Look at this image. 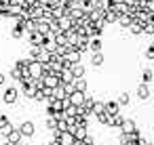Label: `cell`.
Segmentation results:
<instances>
[{
	"label": "cell",
	"mask_w": 154,
	"mask_h": 145,
	"mask_svg": "<svg viewBox=\"0 0 154 145\" xmlns=\"http://www.w3.org/2000/svg\"><path fill=\"white\" fill-rule=\"evenodd\" d=\"M19 101V88L17 86H9V88H5V93H2V103H7V105H15Z\"/></svg>",
	"instance_id": "6da1fadb"
},
{
	"label": "cell",
	"mask_w": 154,
	"mask_h": 145,
	"mask_svg": "<svg viewBox=\"0 0 154 145\" xmlns=\"http://www.w3.org/2000/svg\"><path fill=\"white\" fill-rule=\"evenodd\" d=\"M17 130L21 132V137H23V139H32V137H36V124H34L32 120H26V122H21Z\"/></svg>",
	"instance_id": "7a4b0ae2"
},
{
	"label": "cell",
	"mask_w": 154,
	"mask_h": 145,
	"mask_svg": "<svg viewBox=\"0 0 154 145\" xmlns=\"http://www.w3.org/2000/svg\"><path fill=\"white\" fill-rule=\"evenodd\" d=\"M42 78V86L45 88H55V86H59V76L57 74H45V76H40Z\"/></svg>",
	"instance_id": "3957f363"
},
{
	"label": "cell",
	"mask_w": 154,
	"mask_h": 145,
	"mask_svg": "<svg viewBox=\"0 0 154 145\" xmlns=\"http://www.w3.org/2000/svg\"><path fill=\"white\" fill-rule=\"evenodd\" d=\"M135 95H137V99H141V101H148V99H150V95H152V88H150V84H143V82H139V84H137V88H135Z\"/></svg>",
	"instance_id": "277c9868"
},
{
	"label": "cell",
	"mask_w": 154,
	"mask_h": 145,
	"mask_svg": "<svg viewBox=\"0 0 154 145\" xmlns=\"http://www.w3.org/2000/svg\"><path fill=\"white\" fill-rule=\"evenodd\" d=\"M53 139L59 143V145H72L74 143V137L66 130V132H53Z\"/></svg>",
	"instance_id": "5b68a950"
},
{
	"label": "cell",
	"mask_w": 154,
	"mask_h": 145,
	"mask_svg": "<svg viewBox=\"0 0 154 145\" xmlns=\"http://www.w3.org/2000/svg\"><path fill=\"white\" fill-rule=\"evenodd\" d=\"M118 130H120V132H125V135H131L133 130H137V122H135V120H131V118H125Z\"/></svg>",
	"instance_id": "8992f818"
},
{
	"label": "cell",
	"mask_w": 154,
	"mask_h": 145,
	"mask_svg": "<svg viewBox=\"0 0 154 145\" xmlns=\"http://www.w3.org/2000/svg\"><path fill=\"white\" fill-rule=\"evenodd\" d=\"M122 120H125V118H122L120 114H114V116H110V118H108L106 126H108V128H112V130H118V128H120V124H122Z\"/></svg>",
	"instance_id": "52a82bcc"
},
{
	"label": "cell",
	"mask_w": 154,
	"mask_h": 145,
	"mask_svg": "<svg viewBox=\"0 0 154 145\" xmlns=\"http://www.w3.org/2000/svg\"><path fill=\"white\" fill-rule=\"evenodd\" d=\"M34 93H36V88H34V84H32V82H26V84H19V95H23V97H28V99H32V97H34Z\"/></svg>",
	"instance_id": "ba28073f"
},
{
	"label": "cell",
	"mask_w": 154,
	"mask_h": 145,
	"mask_svg": "<svg viewBox=\"0 0 154 145\" xmlns=\"http://www.w3.org/2000/svg\"><path fill=\"white\" fill-rule=\"evenodd\" d=\"M68 101L72 103V105H82V101H85V93H78V90H72L70 95H68Z\"/></svg>",
	"instance_id": "9c48e42d"
},
{
	"label": "cell",
	"mask_w": 154,
	"mask_h": 145,
	"mask_svg": "<svg viewBox=\"0 0 154 145\" xmlns=\"http://www.w3.org/2000/svg\"><path fill=\"white\" fill-rule=\"evenodd\" d=\"M103 109L108 116H114V114H120V107L116 101H103Z\"/></svg>",
	"instance_id": "30bf717a"
},
{
	"label": "cell",
	"mask_w": 154,
	"mask_h": 145,
	"mask_svg": "<svg viewBox=\"0 0 154 145\" xmlns=\"http://www.w3.org/2000/svg\"><path fill=\"white\" fill-rule=\"evenodd\" d=\"M57 76H59V84H72L74 82V76H72L70 70H61Z\"/></svg>",
	"instance_id": "8fae6325"
},
{
	"label": "cell",
	"mask_w": 154,
	"mask_h": 145,
	"mask_svg": "<svg viewBox=\"0 0 154 145\" xmlns=\"http://www.w3.org/2000/svg\"><path fill=\"white\" fill-rule=\"evenodd\" d=\"M72 86H74V90H78V93H87L89 82H87V78H76V80L72 82Z\"/></svg>",
	"instance_id": "7c38bea8"
},
{
	"label": "cell",
	"mask_w": 154,
	"mask_h": 145,
	"mask_svg": "<svg viewBox=\"0 0 154 145\" xmlns=\"http://www.w3.org/2000/svg\"><path fill=\"white\" fill-rule=\"evenodd\" d=\"M89 49L93 53H103V42L99 38H93V40H89Z\"/></svg>",
	"instance_id": "4fadbf2b"
},
{
	"label": "cell",
	"mask_w": 154,
	"mask_h": 145,
	"mask_svg": "<svg viewBox=\"0 0 154 145\" xmlns=\"http://www.w3.org/2000/svg\"><path fill=\"white\" fill-rule=\"evenodd\" d=\"M21 139H23V137H21V132H19L17 128H13V130L7 135V139H5V141H9V143H21Z\"/></svg>",
	"instance_id": "5bb4252c"
},
{
	"label": "cell",
	"mask_w": 154,
	"mask_h": 145,
	"mask_svg": "<svg viewBox=\"0 0 154 145\" xmlns=\"http://www.w3.org/2000/svg\"><path fill=\"white\" fill-rule=\"evenodd\" d=\"M116 103H118V107H127V105L131 103V95H129V93H120V95L116 97Z\"/></svg>",
	"instance_id": "9a60e30c"
},
{
	"label": "cell",
	"mask_w": 154,
	"mask_h": 145,
	"mask_svg": "<svg viewBox=\"0 0 154 145\" xmlns=\"http://www.w3.org/2000/svg\"><path fill=\"white\" fill-rule=\"evenodd\" d=\"M68 128H70L68 120H66V118H59V120L55 122V130H53V132H66Z\"/></svg>",
	"instance_id": "2e32d148"
},
{
	"label": "cell",
	"mask_w": 154,
	"mask_h": 145,
	"mask_svg": "<svg viewBox=\"0 0 154 145\" xmlns=\"http://www.w3.org/2000/svg\"><path fill=\"white\" fill-rule=\"evenodd\" d=\"M103 53H93V57H91V65L93 67H101L103 65Z\"/></svg>",
	"instance_id": "e0dca14e"
},
{
	"label": "cell",
	"mask_w": 154,
	"mask_h": 145,
	"mask_svg": "<svg viewBox=\"0 0 154 145\" xmlns=\"http://www.w3.org/2000/svg\"><path fill=\"white\" fill-rule=\"evenodd\" d=\"M70 72H72V76H74V80H76V78H85V67H82L80 63H76V65H72V67H70Z\"/></svg>",
	"instance_id": "ac0fdd59"
},
{
	"label": "cell",
	"mask_w": 154,
	"mask_h": 145,
	"mask_svg": "<svg viewBox=\"0 0 154 145\" xmlns=\"http://www.w3.org/2000/svg\"><path fill=\"white\" fill-rule=\"evenodd\" d=\"M152 80H154V72L148 67V70H143L141 72V82L143 84H152Z\"/></svg>",
	"instance_id": "d6986e66"
},
{
	"label": "cell",
	"mask_w": 154,
	"mask_h": 145,
	"mask_svg": "<svg viewBox=\"0 0 154 145\" xmlns=\"http://www.w3.org/2000/svg\"><path fill=\"white\" fill-rule=\"evenodd\" d=\"M30 63H32V59H30V57H28V59H19V61L15 63V67H17V70H28V67H30Z\"/></svg>",
	"instance_id": "ffe728a7"
},
{
	"label": "cell",
	"mask_w": 154,
	"mask_h": 145,
	"mask_svg": "<svg viewBox=\"0 0 154 145\" xmlns=\"http://www.w3.org/2000/svg\"><path fill=\"white\" fill-rule=\"evenodd\" d=\"M13 128H15V126H13L11 122H9V124H2V126H0V135H2V137L7 139V135H9V132H11Z\"/></svg>",
	"instance_id": "44dd1931"
},
{
	"label": "cell",
	"mask_w": 154,
	"mask_h": 145,
	"mask_svg": "<svg viewBox=\"0 0 154 145\" xmlns=\"http://www.w3.org/2000/svg\"><path fill=\"white\" fill-rule=\"evenodd\" d=\"M9 78H11V80H17V82H19V78H21V70L13 67V70L9 72Z\"/></svg>",
	"instance_id": "7402d4cb"
},
{
	"label": "cell",
	"mask_w": 154,
	"mask_h": 145,
	"mask_svg": "<svg viewBox=\"0 0 154 145\" xmlns=\"http://www.w3.org/2000/svg\"><path fill=\"white\" fill-rule=\"evenodd\" d=\"M55 122H57V120H53V118H49V116H47V120H45L47 130H51V132H53V130H55Z\"/></svg>",
	"instance_id": "603a6c76"
},
{
	"label": "cell",
	"mask_w": 154,
	"mask_h": 145,
	"mask_svg": "<svg viewBox=\"0 0 154 145\" xmlns=\"http://www.w3.org/2000/svg\"><path fill=\"white\" fill-rule=\"evenodd\" d=\"M21 34H23V30H21V23H19V25L11 32V36H13V38H21Z\"/></svg>",
	"instance_id": "cb8c5ba5"
},
{
	"label": "cell",
	"mask_w": 154,
	"mask_h": 145,
	"mask_svg": "<svg viewBox=\"0 0 154 145\" xmlns=\"http://www.w3.org/2000/svg\"><path fill=\"white\" fill-rule=\"evenodd\" d=\"M131 32L133 34H141V25L139 23H131Z\"/></svg>",
	"instance_id": "d4e9b609"
},
{
	"label": "cell",
	"mask_w": 154,
	"mask_h": 145,
	"mask_svg": "<svg viewBox=\"0 0 154 145\" xmlns=\"http://www.w3.org/2000/svg\"><path fill=\"white\" fill-rule=\"evenodd\" d=\"M120 25H131V19H129L127 15H122V17H120Z\"/></svg>",
	"instance_id": "484cf974"
},
{
	"label": "cell",
	"mask_w": 154,
	"mask_h": 145,
	"mask_svg": "<svg viewBox=\"0 0 154 145\" xmlns=\"http://www.w3.org/2000/svg\"><path fill=\"white\" fill-rule=\"evenodd\" d=\"M7 80H9V76L0 72V86H5V84H7Z\"/></svg>",
	"instance_id": "4316f807"
},
{
	"label": "cell",
	"mask_w": 154,
	"mask_h": 145,
	"mask_svg": "<svg viewBox=\"0 0 154 145\" xmlns=\"http://www.w3.org/2000/svg\"><path fill=\"white\" fill-rule=\"evenodd\" d=\"M106 21H110V23L116 21V15H114V13H106Z\"/></svg>",
	"instance_id": "83f0119b"
},
{
	"label": "cell",
	"mask_w": 154,
	"mask_h": 145,
	"mask_svg": "<svg viewBox=\"0 0 154 145\" xmlns=\"http://www.w3.org/2000/svg\"><path fill=\"white\" fill-rule=\"evenodd\" d=\"M146 57H148V59H152V57H154V49H152V46H148V51H146Z\"/></svg>",
	"instance_id": "f1b7e54d"
},
{
	"label": "cell",
	"mask_w": 154,
	"mask_h": 145,
	"mask_svg": "<svg viewBox=\"0 0 154 145\" xmlns=\"http://www.w3.org/2000/svg\"><path fill=\"white\" fill-rule=\"evenodd\" d=\"M122 145H135V143H133V141H127V143H122Z\"/></svg>",
	"instance_id": "f546056e"
},
{
	"label": "cell",
	"mask_w": 154,
	"mask_h": 145,
	"mask_svg": "<svg viewBox=\"0 0 154 145\" xmlns=\"http://www.w3.org/2000/svg\"><path fill=\"white\" fill-rule=\"evenodd\" d=\"M49 145H59V143H57V141H55V139H53V141H51V143H49Z\"/></svg>",
	"instance_id": "4dcf8cb0"
},
{
	"label": "cell",
	"mask_w": 154,
	"mask_h": 145,
	"mask_svg": "<svg viewBox=\"0 0 154 145\" xmlns=\"http://www.w3.org/2000/svg\"><path fill=\"white\" fill-rule=\"evenodd\" d=\"M2 145H15V143H9V141H5V143H2Z\"/></svg>",
	"instance_id": "1f68e13d"
},
{
	"label": "cell",
	"mask_w": 154,
	"mask_h": 145,
	"mask_svg": "<svg viewBox=\"0 0 154 145\" xmlns=\"http://www.w3.org/2000/svg\"><path fill=\"white\" fill-rule=\"evenodd\" d=\"M15 145H23V143H15Z\"/></svg>",
	"instance_id": "d6a6232c"
}]
</instances>
